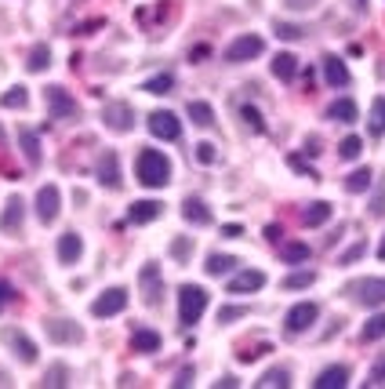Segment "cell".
<instances>
[{
    "instance_id": "1",
    "label": "cell",
    "mask_w": 385,
    "mask_h": 389,
    "mask_svg": "<svg viewBox=\"0 0 385 389\" xmlns=\"http://www.w3.org/2000/svg\"><path fill=\"white\" fill-rule=\"evenodd\" d=\"M135 178L146 189H160L171 182V160L160 153V149H139L135 156Z\"/></svg>"
},
{
    "instance_id": "2",
    "label": "cell",
    "mask_w": 385,
    "mask_h": 389,
    "mask_svg": "<svg viewBox=\"0 0 385 389\" xmlns=\"http://www.w3.org/2000/svg\"><path fill=\"white\" fill-rule=\"evenodd\" d=\"M207 309V291L200 284H182L178 287V320L185 324V328H192Z\"/></svg>"
},
{
    "instance_id": "3",
    "label": "cell",
    "mask_w": 385,
    "mask_h": 389,
    "mask_svg": "<svg viewBox=\"0 0 385 389\" xmlns=\"http://www.w3.org/2000/svg\"><path fill=\"white\" fill-rule=\"evenodd\" d=\"M44 335L55 346H77V342H84V328H80V324H73V320H66V316L44 320Z\"/></svg>"
},
{
    "instance_id": "4",
    "label": "cell",
    "mask_w": 385,
    "mask_h": 389,
    "mask_svg": "<svg viewBox=\"0 0 385 389\" xmlns=\"http://www.w3.org/2000/svg\"><path fill=\"white\" fill-rule=\"evenodd\" d=\"M44 102H48V117H51V120H70V117L80 113L77 99H73L66 87H58V84H51V87L44 91Z\"/></svg>"
},
{
    "instance_id": "5",
    "label": "cell",
    "mask_w": 385,
    "mask_h": 389,
    "mask_svg": "<svg viewBox=\"0 0 385 389\" xmlns=\"http://www.w3.org/2000/svg\"><path fill=\"white\" fill-rule=\"evenodd\" d=\"M316 316H320L316 302H295L291 309H287V316H283V328L291 335H302V331H309L316 324Z\"/></svg>"
},
{
    "instance_id": "6",
    "label": "cell",
    "mask_w": 385,
    "mask_h": 389,
    "mask_svg": "<svg viewBox=\"0 0 385 389\" xmlns=\"http://www.w3.org/2000/svg\"><path fill=\"white\" fill-rule=\"evenodd\" d=\"M102 124L109 127V132H116V135H127V132L135 127V110L127 106V102H106Z\"/></svg>"
},
{
    "instance_id": "7",
    "label": "cell",
    "mask_w": 385,
    "mask_h": 389,
    "mask_svg": "<svg viewBox=\"0 0 385 389\" xmlns=\"http://www.w3.org/2000/svg\"><path fill=\"white\" fill-rule=\"evenodd\" d=\"M146 124H149V132H153V139H164V142H175V139L182 135V124H178V117H175L171 110H153Z\"/></svg>"
},
{
    "instance_id": "8",
    "label": "cell",
    "mask_w": 385,
    "mask_h": 389,
    "mask_svg": "<svg viewBox=\"0 0 385 389\" xmlns=\"http://www.w3.org/2000/svg\"><path fill=\"white\" fill-rule=\"evenodd\" d=\"M266 51V41L262 37H254V33H244V37H237L229 48H226V62H251V58H259Z\"/></svg>"
},
{
    "instance_id": "9",
    "label": "cell",
    "mask_w": 385,
    "mask_h": 389,
    "mask_svg": "<svg viewBox=\"0 0 385 389\" xmlns=\"http://www.w3.org/2000/svg\"><path fill=\"white\" fill-rule=\"evenodd\" d=\"M124 309H127V287H109V291H102V295L91 302L94 316H116Z\"/></svg>"
},
{
    "instance_id": "10",
    "label": "cell",
    "mask_w": 385,
    "mask_h": 389,
    "mask_svg": "<svg viewBox=\"0 0 385 389\" xmlns=\"http://www.w3.org/2000/svg\"><path fill=\"white\" fill-rule=\"evenodd\" d=\"M4 342L11 346V353L18 356L22 364H37V346H33V339H29L26 331H18V328H4Z\"/></svg>"
},
{
    "instance_id": "11",
    "label": "cell",
    "mask_w": 385,
    "mask_h": 389,
    "mask_svg": "<svg viewBox=\"0 0 385 389\" xmlns=\"http://www.w3.org/2000/svg\"><path fill=\"white\" fill-rule=\"evenodd\" d=\"M58 204H62L58 186H40V193H37V218H40L44 225H51V222L58 218Z\"/></svg>"
},
{
    "instance_id": "12",
    "label": "cell",
    "mask_w": 385,
    "mask_h": 389,
    "mask_svg": "<svg viewBox=\"0 0 385 389\" xmlns=\"http://www.w3.org/2000/svg\"><path fill=\"white\" fill-rule=\"evenodd\" d=\"M94 175H99V182H102L106 189H120V186H124V178H120V160H116L113 149H106V153L99 156V168H94Z\"/></svg>"
},
{
    "instance_id": "13",
    "label": "cell",
    "mask_w": 385,
    "mask_h": 389,
    "mask_svg": "<svg viewBox=\"0 0 385 389\" xmlns=\"http://www.w3.org/2000/svg\"><path fill=\"white\" fill-rule=\"evenodd\" d=\"M262 284H266V273L262 270H240L229 280V295H247V291H259Z\"/></svg>"
},
{
    "instance_id": "14",
    "label": "cell",
    "mask_w": 385,
    "mask_h": 389,
    "mask_svg": "<svg viewBox=\"0 0 385 389\" xmlns=\"http://www.w3.org/2000/svg\"><path fill=\"white\" fill-rule=\"evenodd\" d=\"M22 218H26V204H22V197H8L4 215H0V230H4V233H18V230H22Z\"/></svg>"
},
{
    "instance_id": "15",
    "label": "cell",
    "mask_w": 385,
    "mask_h": 389,
    "mask_svg": "<svg viewBox=\"0 0 385 389\" xmlns=\"http://www.w3.org/2000/svg\"><path fill=\"white\" fill-rule=\"evenodd\" d=\"M139 280H142V299H146V306H156V302H160V270H156V262H146Z\"/></svg>"
},
{
    "instance_id": "16",
    "label": "cell",
    "mask_w": 385,
    "mask_h": 389,
    "mask_svg": "<svg viewBox=\"0 0 385 389\" xmlns=\"http://www.w3.org/2000/svg\"><path fill=\"white\" fill-rule=\"evenodd\" d=\"M80 255H84V240L77 233H62L58 237V262L62 266H77Z\"/></svg>"
},
{
    "instance_id": "17",
    "label": "cell",
    "mask_w": 385,
    "mask_h": 389,
    "mask_svg": "<svg viewBox=\"0 0 385 389\" xmlns=\"http://www.w3.org/2000/svg\"><path fill=\"white\" fill-rule=\"evenodd\" d=\"M160 215H164V204H160V201H135V204H131V211H127V218H131L135 225L156 222Z\"/></svg>"
},
{
    "instance_id": "18",
    "label": "cell",
    "mask_w": 385,
    "mask_h": 389,
    "mask_svg": "<svg viewBox=\"0 0 385 389\" xmlns=\"http://www.w3.org/2000/svg\"><path fill=\"white\" fill-rule=\"evenodd\" d=\"M18 149H22V156H26L29 168L40 164V139H37V132H29V127H18Z\"/></svg>"
},
{
    "instance_id": "19",
    "label": "cell",
    "mask_w": 385,
    "mask_h": 389,
    "mask_svg": "<svg viewBox=\"0 0 385 389\" xmlns=\"http://www.w3.org/2000/svg\"><path fill=\"white\" fill-rule=\"evenodd\" d=\"M345 382H349V368H345V364H331V368H324V371L316 375L313 385H316V389H342Z\"/></svg>"
},
{
    "instance_id": "20",
    "label": "cell",
    "mask_w": 385,
    "mask_h": 389,
    "mask_svg": "<svg viewBox=\"0 0 385 389\" xmlns=\"http://www.w3.org/2000/svg\"><path fill=\"white\" fill-rule=\"evenodd\" d=\"M160 346H164L160 331H153V328H135V331H131V349H135V353H156Z\"/></svg>"
},
{
    "instance_id": "21",
    "label": "cell",
    "mask_w": 385,
    "mask_h": 389,
    "mask_svg": "<svg viewBox=\"0 0 385 389\" xmlns=\"http://www.w3.org/2000/svg\"><path fill=\"white\" fill-rule=\"evenodd\" d=\"M182 218H185L189 225H211V211H207V204H204L200 197H189V201L182 204Z\"/></svg>"
},
{
    "instance_id": "22",
    "label": "cell",
    "mask_w": 385,
    "mask_h": 389,
    "mask_svg": "<svg viewBox=\"0 0 385 389\" xmlns=\"http://www.w3.org/2000/svg\"><path fill=\"white\" fill-rule=\"evenodd\" d=\"M360 302L364 306H385V277H371L360 284Z\"/></svg>"
},
{
    "instance_id": "23",
    "label": "cell",
    "mask_w": 385,
    "mask_h": 389,
    "mask_svg": "<svg viewBox=\"0 0 385 389\" xmlns=\"http://www.w3.org/2000/svg\"><path fill=\"white\" fill-rule=\"evenodd\" d=\"M324 77L331 87H349V70H345V62L338 55H327L324 58Z\"/></svg>"
},
{
    "instance_id": "24",
    "label": "cell",
    "mask_w": 385,
    "mask_h": 389,
    "mask_svg": "<svg viewBox=\"0 0 385 389\" xmlns=\"http://www.w3.org/2000/svg\"><path fill=\"white\" fill-rule=\"evenodd\" d=\"M280 258L287 266H302V262H309V244L305 240H283L280 244Z\"/></svg>"
},
{
    "instance_id": "25",
    "label": "cell",
    "mask_w": 385,
    "mask_h": 389,
    "mask_svg": "<svg viewBox=\"0 0 385 389\" xmlns=\"http://www.w3.org/2000/svg\"><path fill=\"white\" fill-rule=\"evenodd\" d=\"M327 218H331V204L327 201H313L309 208H302V225H309V230L324 225Z\"/></svg>"
},
{
    "instance_id": "26",
    "label": "cell",
    "mask_w": 385,
    "mask_h": 389,
    "mask_svg": "<svg viewBox=\"0 0 385 389\" xmlns=\"http://www.w3.org/2000/svg\"><path fill=\"white\" fill-rule=\"evenodd\" d=\"M295 73H298V58L287 55V51H280V55L273 58V77H276V80H295Z\"/></svg>"
},
{
    "instance_id": "27",
    "label": "cell",
    "mask_w": 385,
    "mask_h": 389,
    "mask_svg": "<svg viewBox=\"0 0 385 389\" xmlns=\"http://www.w3.org/2000/svg\"><path fill=\"white\" fill-rule=\"evenodd\" d=\"M327 117L338 120V124H352V120L360 117V110H357V102H352V99H338V102H331Z\"/></svg>"
},
{
    "instance_id": "28",
    "label": "cell",
    "mask_w": 385,
    "mask_h": 389,
    "mask_svg": "<svg viewBox=\"0 0 385 389\" xmlns=\"http://www.w3.org/2000/svg\"><path fill=\"white\" fill-rule=\"evenodd\" d=\"M185 113H189V120L197 124V127H211V124H215V110H211V102H200V99H192Z\"/></svg>"
},
{
    "instance_id": "29",
    "label": "cell",
    "mask_w": 385,
    "mask_h": 389,
    "mask_svg": "<svg viewBox=\"0 0 385 389\" xmlns=\"http://www.w3.org/2000/svg\"><path fill=\"white\" fill-rule=\"evenodd\" d=\"M254 385H259V389H283V385H291V371H287V368H269Z\"/></svg>"
},
{
    "instance_id": "30",
    "label": "cell",
    "mask_w": 385,
    "mask_h": 389,
    "mask_svg": "<svg viewBox=\"0 0 385 389\" xmlns=\"http://www.w3.org/2000/svg\"><path fill=\"white\" fill-rule=\"evenodd\" d=\"M237 266H240V262H237L233 255H211L204 270H207V277H226V273H233Z\"/></svg>"
},
{
    "instance_id": "31",
    "label": "cell",
    "mask_w": 385,
    "mask_h": 389,
    "mask_svg": "<svg viewBox=\"0 0 385 389\" xmlns=\"http://www.w3.org/2000/svg\"><path fill=\"white\" fill-rule=\"evenodd\" d=\"M51 66V48L48 44H37L33 51H29V58H26V70L29 73H44Z\"/></svg>"
},
{
    "instance_id": "32",
    "label": "cell",
    "mask_w": 385,
    "mask_h": 389,
    "mask_svg": "<svg viewBox=\"0 0 385 389\" xmlns=\"http://www.w3.org/2000/svg\"><path fill=\"white\" fill-rule=\"evenodd\" d=\"M371 182H374V171H371V168H357V171L345 178V189H349V193H367Z\"/></svg>"
},
{
    "instance_id": "33",
    "label": "cell",
    "mask_w": 385,
    "mask_h": 389,
    "mask_svg": "<svg viewBox=\"0 0 385 389\" xmlns=\"http://www.w3.org/2000/svg\"><path fill=\"white\" fill-rule=\"evenodd\" d=\"M367 127H371V135H385V95H378V99L371 102Z\"/></svg>"
},
{
    "instance_id": "34",
    "label": "cell",
    "mask_w": 385,
    "mask_h": 389,
    "mask_svg": "<svg viewBox=\"0 0 385 389\" xmlns=\"http://www.w3.org/2000/svg\"><path fill=\"white\" fill-rule=\"evenodd\" d=\"M171 87H175V73H156L142 84V91H149V95H168Z\"/></svg>"
},
{
    "instance_id": "35",
    "label": "cell",
    "mask_w": 385,
    "mask_h": 389,
    "mask_svg": "<svg viewBox=\"0 0 385 389\" xmlns=\"http://www.w3.org/2000/svg\"><path fill=\"white\" fill-rule=\"evenodd\" d=\"M378 339H385V313H374L364 324V342H378Z\"/></svg>"
},
{
    "instance_id": "36",
    "label": "cell",
    "mask_w": 385,
    "mask_h": 389,
    "mask_svg": "<svg viewBox=\"0 0 385 389\" xmlns=\"http://www.w3.org/2000/svg\"><path fill=\"white\" fill-rule=\"evenodd\" d=\"M0 106L4 110H26L29 106V95H26V87H11L4 99H0Z\"/></svg>"
},
{
    "instance_id": "37",
    "label": "cell",
    "mask_w": 385,
    "mask_h": 389,
    "mask_svg": "<svg viewBox=\"0 0 385 389\" xmlns=\"http://www.w3.org/2000/svg\"><path fill=\"white\" fill-rule=\"evenodd\" d=\"M313 280H316L313 270H298V273H291V277H283V287H287V291H302V287H309Z\"/></svg>"
},
{
    "instance_id": "38",
    "label": "cell",
    "mask_w": 385,
    "mask_h": 389,
    "mask_svg": "<svg viewBox=\"0 0 385 389\" xmlns=\"http://www.w3.org/2000/svg\"><path fill=\"white\" fill-rule=\"evenodd\" d=\"M360 149H364V142H360L357 135H349V139H342V142H338V156H342V160H357V156H360Z\"/></svg>"
},
{
    "instance_id": "39",
    "label": "cell",
    "mask_w": 385,
    "mask_h": 389,
    "mask_svg": "<svg viewBox=\"0 0 385 389\" xmlns=\"http://www.w3.org/2000/svg\"><path fill=\"white\" fill-rule=\"evenodd\" d=\"M240 117H244V124L251 127L254 135H262V132H266V120H262V113L254 110V106H244V110H240Z\"/></svg>"
},
{
    "instance_id": "40",
    "label": "cell",
    "mask_w": 385,
    "mask_h": 389,
    "mask_svg": "<svg viewBox=\"0 0 385 389\" xmlns=\"http://www.w3.org/2000/svg\"><path fill=\"white\" fill-rule=\"evenodd\" d=\"M44 385H70V368L66 364H51L44 375Z\"/></svg>"
},
{
    "instance_id": "41",
    "label": "cell",
    "mask_w": 385,
    "mask_h": 389,
    "mask_svg": "<svg viewBox=\"0 0 385 389\" xmlns=\"http://www.w3.org/2000/svg\"><path fill=\"white\" fill-rule=\"evenodd\" d=\"M276 37H280V41H302L305 29L295 26V22H276Z\"/></svg>"
},
{
    "instance_id": "42",
    "label": "cell",
    "mask_w": 385,
    "mask_h": 389,
    "mask_svg": "<svg viewBox=\"0 0 385 389\" xmlns=\"http://www.w3.org/2000/svg\"><path fill=\"white\" fill-rule=\"evenodd\" d=\"M364 251H367V240H360V244H352L349 251H342V255H338V266H349V262H357V258H360Z\"/></svg>"
},
{
    "instance_id": "43",
    "label": "cell",
    "mask_w": 385,
    "mask_h": 389,
    "mask_svg": "<svg viewBox=\"0 0 385 389\" xmlns=\"http://www.w3.org/2000/svg\"><path fill=\"white\" fill-rule=\"evenodd\" d=\"M197 160H200V164H215V160H218L215 146H211V142H200V146H197Z\"/></svg>"
},
{
    "instance_id": "44",
    "label": "cell",
    "mask_w": 385,
    "mask_h": 389,
    "mask_svg": "<svg viewBox=\"0 0 385 389\" xmlns=\"http://www.w3.org/2000/svg\"><path fill=\"white\" fill-rule=\"evenodd\" d=\"M189 251H192V244H189V240H185V237H182V240H175V244H171V255H175V258H178V262H185V258H189Z\"/></svg>"
},
{
    "instance_id": "45",
    "label": "cell",
    "mask_w": 385,
    "mask_h": 389,
    "mask_svg": "<svg viewBox=\"0 0 385 389\" xmlns=\"http://www.w3.org/2000/svg\"><path fill=\"white\" fill-rule=\"evenodd\" d=\"M385 382V353L374 361V368H371V385H381Z\"/></svg>"
},
{
    "instance_id": "46",
    "label": "cell",
    "mask_w": 385,
    "mask_h": 389,
    "mask_svg": "<svg viewBox=\"0 0 385 389\" xmlns=\"http://www.w3.org/2000/svg\"><path fill=\"white\" fill-rule=\"evenodd\" d=\"M237 316H247V309H240V306H226L218 313V324H229V320H237Z\"/></svg>"
},
{
    "instance_id": "47",
    "label": "cell",
    "mask_w": 385,
    "mask_h": 389,
    "mask_svg": "<svg viewBox=\"0 0 385 389\" xmlns=\"http://www.w3.org/2000/svg\"><path fill=\"white\" fill-rule=\"evenodd\" d=\"M262 353H269V346H259V349H244V353H240V364H251V361H259Z\"/></svg>"
},
{
    "instance_id": "48",
    "label": "cell",
    "mask_w": 385,
    "mask_h": 389,
    "mask_svg": "<svg viewBox=\"0 0 385 389\" xmlns=\"http://www.w3.org/2000/svg\"><path fill=\"white\" fill-rule=\"evenodd\" d=\"M283 4L291 8V11H313V8H316V0H283Z\"/></svg>"
},
{
    "instance_id": "49",
    "label": "cell",
    "mask_w": 385,
    "mask_h": 389,
    "mask_svg": "<svg viewBox=\"0 0 385 389\" xmlns=\"http://www.w3.org/2000/svg\"><path fill=\"white\" fill-rule=\"evenodd\" d=\"M291 168H295V171H302V175H309V178H316V171H313V168L305 164L302 156H291Z\"/></svg>"
},
{
    "instance_id": "50",
    "label": "cell",
    "mask_w": 385,
    "mask_h": 389,
    "mask_svg": "<svg viewBox=\"0 0 385 389\" xmlns=\"http://www.w3.org/2000/svg\"><path fill=\"white\" fill-rule=\"evenodd\" d=\"M15 299V291H11V284H4V280H0V309H4L8 302Z\"/></svg>"
},
{
    "instance_id": "51",
    "label": "cell",
    "mask_w": 385,
    "mask_h": 389,
    "mask_svg": "<svg viewBox=\"0 0 385 389\" xmlns=\"http://www.w3.org/2000/svg\"><path fill=\"white\" fill-rule=\"evenodd\" d=\"M222 237H244V225H237V222L222 225Z\"/></svg>"
},
{
    "instance_id": "52",
    "label": "cell",
    "mask_w": 385,
    "mask_h": 389,
    "mask_svg": "<svg viewBox=\"0 0 385 389\" xmlns=\"http://www.w3.org/2000/svg\"><path fill=\"white\" fill-rule=\"evenodd\" d=\"M171 385H192V371H189V368H182V371H178V378H175Z\"/></svg>"
},
{
    "instance_id": "53",
    "label": "cell",
    "mask_w": 385,
    "mask_h": 389,
    "mask_svg": "<svg viewBox=\"0 0 385 389\" xmlns=\"http://www.w3.org/2000/svg\"><path fill=\"white\" fill-rule=\"evenodd\" d=\"M218 385H226V389H237V385H240V382H237V378H233V375H226V378H222V382H218Z\"/></svg>"
},
{
    "instance_id": "54",
    "label": "cell",
    "mask_w": 385,
    "mask_h": 389,
    "mask_svg": "<svg viewBox=\"0 0 385 389\" xmlns=\"http://www.w3.org/2000/svg\"><path fill=\"white\" fill-rule=\"evenodd\" d=\"M378 258H381V262H385V237H381V244H378Z\"/></svg>"
}]
</instances>
